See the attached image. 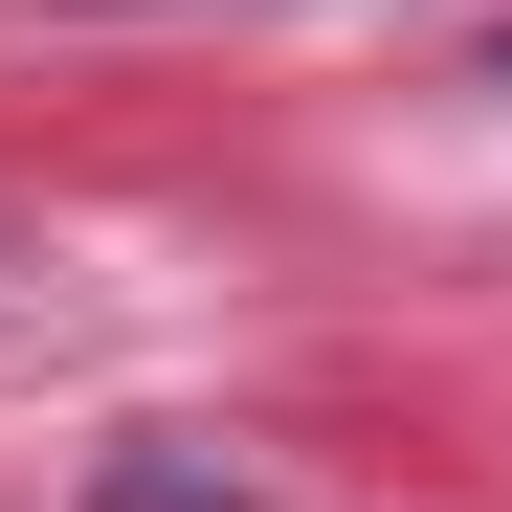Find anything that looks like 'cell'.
Wrapping results in <instances>:
<instances>
[{
    "instance_id": "obj_1",
    "label": "cell",
    "mask_w": 512,
    "mask_h": 512,
    "mask_svg": "<svg viewBox=\"0 0 512 512\" xmlns=\"http://www.w3.org/2000/svg\"><path fill=\"white\" fill-rule=\"evenodd\" d=\"M112 512H245L223 468H112Z\"/></svg>"
}]
</instances>
